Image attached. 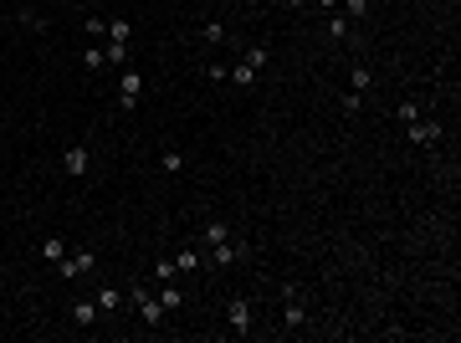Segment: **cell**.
I'll return each mask as SVG.
<instances>
[{
  "mask_svg": "<svg viewBox=\"0 0 461 343\" xmlns=\"http://www.w3.org/2000/svg\"><path fill=\"white\" fill-rule=\"evenodd\" d=\"M16 16H21V26H31V31H47V26H52V21H47V16H36L31 6H21Z\"/></svg>",
  "mask_w": 461,
  "mask_h": 343,
  "instance_id": "cell-22",
  "label": "cell"
},
{
  "mask_svg": "<svg viewBox=\"0 0 461 343\" xmlns=\"http://www.w3.org/2000/svg\"><path fill=\"white\" fill-rule=\"evenodd\" d=\"M323 21H328V36H334V41H348V31H354V21H348L343 11H328Z\"/></svg>",
  "mask_w": 461,
  "mask_h": 343,
  "instance_id": "cell-9",
  "label": "cell"
},
{
  "mask_svg": "<svg viewBox=\"0 0 461 343\" xmlns=\"http://www.w3.org/2000/svg\"><path fill=\"white\" fill-rule=\"evenodd\" d=\"M57 272L67 277V282H77V277H93V272H98V251H93V246H77V251H67V256L57 262Z\"/></svg>",
  "mask_w": 461,
  "mask_h": 343,
  "instance_id": "cell-1",
  "label": "cell"
},
{
  "mask_svg": "<svg viewBox=\"0 0 461 343\" xmlns=\"http://www.w3.org/2000/svg\"><path fill=\"white\" fill-rule=\"evenodd\" d=\"M307 6H318V11L328 16V11H338V0H307Z\"/></svg>",
  "mask_w": 461,
  "mask_h": 343,
  "instance_id": "cell-30",
  "label": "cell"
},
{
  "mask_svg": "<svg viewBox=\"0 0 461 343\" xmlns=\"http://www.w3.org/2000/svg\"><path fill=\"white\" fill-rule=\"evenodd\" d=\"M369 6H375V0H338V11H343L348 21H364V16H369Z\"/></svg>",
  "mask_w": 461,
  "mask_h": 343,
  "instance_id": "cell-20",
  "label": "cell"
},
{
  "mask_svg": "<svg viewBox=\"0 0 461 343\" xmlns=\"http://www.w3.org/2000/svg\"><path fill=\"white\" fill-rule=\"evenodd\" d=\"M87 169H93V149H87V144H67V149H62V175H67V180H87Z\"/></svg>",
  "mask_w": 461,
  "mask_h": 343,
  "instance_id": "cell-4",
  "label": "cell"
},
{
  "mask_svg": "<svg viewBox=\"0 0 461 343\" xmlns=\"http://www.w3.org/2000/svg\"><path fill=\"white\" fill-rule=\"evenodd\" d=\"M67 251H72V246L62 241V236H47V241H41V262H62Z\"/></svg>",
  "mask_w": 461,
  "mask_h": 343,
  "instance_id": "cell-15",
  "label": "cell"
},
{
  "mask_svg": "<svg viewBox=\"0 0 461 343\" xmlns=\"http://www.w3.org/2000/svg\"><path fill=\"white\" fill-rule=\"evenodd\" d=\"M205 77H210V82H226V77H231V67H221V62H210V67H205Z\"/></svg>",
  "mask_w": 461,
  "mask_h": 343,
  "instance_id": "cell-29",
  "label": "cell"
},
{
  "mask_svg": "<svg viewBox=\"0 0 461 343\" xmlns=\"http://www.w3.org/2000/svg\"><path fill=\"white\" fill-rule=\"evenodd\" d=\"M369 82H375V77H369V67L359 62V67L348 72V93H369Z\"/></svg>",
  "mask_w": 461,
  "mask_h": 343,
  "instance_id": "cell-21",
  "label": "cell"
},
{
  "mask_svg": "<svg viewBox=\"0 0 461 343\" xmlns=\"http://www.w3.org/2000/svg\"><path fill=\"white\" fill-rule=\"evenodd\" d=\"M93 303H98V313L108 318V313H118V308H123V292H118V287H98Z\"/></svg>",
  "mask_w": 461,
  "mask_h": 343,
  "instance_id": "cell-10",
  "label": "cell"
},
{
  "mask_svg": "<svg viewBox=\"0 0 461 343\" xmlns=\"http://www.w3.org/2000/svg\"><path fill=\"white\" fill-rule=\"evenodd\" d=\"M159 164H164V175H185V154H180V149H164Z\"/></svg>",
  "mask_w": 461,
  "mask_h": 343,
  "instance_id": "cell-19",
  "label": "cell"
},
{
  "mask_svg": "<svg viewBox=\"0 0 461 343\" xmlns=\"http://www.w3.org/2000/svg\"><path fill=\"white\" fill-rule=\"evenodd\" d=\"M154 277H159V282H180V267H174V256H159V262H154Z\"/></svg>",
  "mask_w": 461,
  "mask_h": 343,
  "instance_id": "cell-18",
  "label": "cell"
},
{
  "mask_svg": "<svg viewBox=\"0 0 461 343\" xmlns=\"http://www.w3.org/2000/svg\"><path fill=\"white\" fill-rule=\"evenodd\" d=\"M231 82H241V88H251V82H256V67H246V62H236V67H231Z\"/></svg>",
  "mask_w": 461,
  "mask_h": 343,
  "instance_id": "cell-27",
  "label": "cell"
},
{
  "mask_svg": "<svg viewBox=\"0 0 461 343\" xmlns=\"http://www.w3.org/2000/svg\"><path fill=\"white\" fill-rule=\"evenodd\" d=\"M200 241H205V246H221V241H231V226H226V221H205Z\"/></svg>",
  "mask_w": 461,
  "mask_h": 343,
  "instance_id": "cell-12",
  "label": "cell"
},
{
  "mask_svg": "<svg viewBox=\"0 0 461 343\" xmlns=\"http://www.w3.org/2000/svg\"><path fill=\"white\" fill-rule=\"evenodd\" d=\"M82 31H87V36H108V21H103V16H87Z\"/></svg>",
  "mask_w": 461,
  "mask_h": 343,
  "instance_id": "cell-28",
  "label": "cell"
},
{
  "mask_svg": "<svg viewBox=\"0 0 461 343\" xmlns=\"http://www.w3.org/2000/svg\"><path fill=\"white\" fill-rule=\"evenodd\" d=\"M338 108H343L348 118H359V113H364V93H343V103H338Z\"/></svg>",
  "mask_w": 461,
  "mask_h": 343,
  "instance_id": "cell-26",
  "label": "cell"
},
{
  "mask_svg": "<svg viewBox=\"0 0 461 343\" xmlns=\"http://www.w3.org/2000/svg\"><path fill=\"white\" fill-rule=\"evenodd\" d=\"M159 303H164V313H180V308H185V287L164 282V287H159Z\"/></svg>",
  "mask_w": 461,
  "mask_h": 343,
  "instance_id": "cell-14",
  "label": "cell"
},
{
  "mask_svg": "<svg viewBox=\"0 0 461 343\" xmlns=\"http://www.w3.org/2000/svg\"><path fill=\"white\" fill-rule=\"evenodd\" d=\"M288 6H292V11H302V6H307V0H288Z\"/></svg>",
  "mask_w": 461,
  "mask_h": 343,
  "instance_id": "cell-31",
  "label": "cell"
},
{
  "mask_svg": "<svg viewBox=\"0 0 461 343\" xmlns=\"http://www.w3.org/2000/svg\"><path fill=\"white\" fill-rule=\"evenodd\" d=\"M82 67H87V72H103V67H108V52H103V47H82Z\"/></svg>",
  "mask_w": 461,
  "mask_h": 343,
  "instance_id": "cell-17",
  "label": "cell"
},
{
  "mask_svg": "<svg viewBox=\"0 0 461 343\" xmlns=\"http://www.w3.org/2000/svg\"><path fill=\"white\" fill-rule=\"evenodd\" d=\"M128 47H134V41H108V67H128Z\"/></svg>",
  "mask_w": 461,
  "mask_h": 343,
  "instance_id": "cell-16",
  "label": "cell"
},
{
  "mask_svg": "<svg viewBox=\"0 0 461 343\" xmlns=\"http://www.w3.org/2000/svg\"><path fill=\"white\" fill-rule=\"evenodd\" d=\"M282 328H307V297L302 287H282Z\"/></svg>",
  "mask_w": 461,
  "mask_h": 343,
  "instance_id": "cell-3",
  "label": "cell"
},
{
  "mask_svg": "<svg viewBox=\"0 0 461 343\" xmlns=\"http://www.w3.org/2000/svg\"><path fill=\"white\" fill-rule=\"evenodd\" d=\"M226 323H231V333H251L256 313H251V303H246V297H231V303H226Z\"/></svg>",
  "mask_w": 461,
  "mask_h": 343,
  "instance_id": "cell-8",
  "label": "cell"
},
{
  "mask_svg": "<svg viewBox=\"0 0 461 343\" xmlns=\"http://www.w3.org/2000/svg\"><path fill=\"white\" fill-rule=\"evenodd\" d=\"M108 41H134V26L128 21H108Z\"/></svg>",
  "mask_w": 461,
  "mask_h": 343,
  "instance_id": "cell-24",
  "label": "cell"
},
{
  "mask_svg": "<svg viewBox=\"0 0 461 343\" xmlns=\"http://www.w3.org/2000/svg\"><path fill=\"white\" fill-rule=\"evenodd\" d=\"M98 318H103V313H98V303H87V297H82V303H72V323H82V328H93Z\"/></svg>",
  "mask_w": 461,
  "mask_h": 343,
  "instance_id": "cell-13",
  "label": "cell"
},
{
  "mask_svg": "<svg viewBox=\"0 0 461 343\" xmlns=\"http://www.w3.org/2000/svg\"><path fill=\"white\" fill-rule=\"evenodd\" d=\"M405 134H410V144H421V149H436L446 128L436 123V118H426V113H421V118H410V123H405Z\"/></svg>",
  "mask_w": 461,
  "mask_h": 343,
  "instance_id": "cell-6",
  "label": "cell"
},
{
  "mask_svg": "<svg viewBox=\"0 0 461 343\" xmlns=\"http://www.w3.org/2000/svg\"><path fill=\"white\" fill-rule=\"evenodd\" d=\"M11 6H16V11H21V6H31V0H11Z\"/></svg>",
  "mask_w": 461,
  "mask_h": 343,
  "instance_id": "cell-32",
  "label": "cell"
},
{
  "mask_svg": "<svg viewBox=\"0 0 461 343\" xmlns=\"http://www.w3.org/2000/svg\"><path fill=\"white\" fill-rule=\"evenodd\" d=\"M174 267H180V277L200 272V251H195V246H180V251H174Z\"/></svg>",
  "mask_w": 461,
  "mask_h": 343,
  "instance_id": "cell-11",
  "label": "cell"
},
{
  "mask_svg": "<svg viewBox=\"0 0 461 343\" xmlns=\"http://www.w3.org/2000/svg\"><path fill=\"white\" fill-rule=\"evenodd\" d=\"M200 41H210V47H221V41H226V26H221V21H205V31H200Z\"/></svg>",
  "mask_w": 461,
  "mask_h": 343,
  "instance_id": "cell-25",
  "label": "cell"
},
{
  "mask_svg": "<svg viewBox=\"0 0 461 343\" xmlns=\"http://www.w3.org/2000/svg\"><path fill=\"white\" fill-rule=\"evenodd\" d=\"M118 72H123V82H118V108L134 113V108H139V93H144V72H139V67H118Z\"/></svg>",
  "mask_w": 461,
  "mask_h": 343,
  "instance_id": "cell-5",
  "label": "cell"
},
{
  "mask_svg": "<svg viewBox=\"0 0 461 343\" xmlns=\"http://www.w3.org/2000/svg\"><path fill=\"white\" fill-rule=\"evenodd\" d=\"M128 303L139 308V318H144L149 328H159V323H164V303H159V292H154V287H144V282H139L134 292H128Z\"/></svg>",
  "mask_w": 461,
  "mask_h": 343,
  "instance_id": "cell-2",
  "label": "cell"
},
{
  "mask_svg": "<svg viewBox=\"0 0 461 343\" xmlns=\"http://www.w3.org/2000/svg\"><path fill=\"white\" fill-rule=\"evenodd\" d=\"M236 262H251V246L246 241H221V246H210V267H236Z\"/></svg>",
  "mask_w": 461,
  "mask_h": 343,
  "instance_id": "cell-7",
  "label": "cell"
},
{
  "mask_svg": "<svg viewBox=\"0 0 461 343\" xmlns=\"http://www.w3.org/2000/svg\"><path fill=\"white\" fill-rule=\"evenodd\" d=\"M241 62H246V67H256V72H261V67H267V62H272V52H267V47H246V57H241Z\"/></svg>",
  "mask_w": 461,
  "mask_h": 343,
  "instance_id": "cell-23",
  "label": "cell"
}]
</instances>
